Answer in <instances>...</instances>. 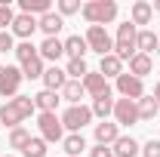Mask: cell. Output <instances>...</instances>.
Wrapping results in <instances>:
<instances>
[{"mask_svg": "<svg viewBox=\"0 0 160 157\" xmlns=\"http://www.w3.org/2000/svg\"><path fill=\"white\" fill-rule=\"evenodd\" d=\"M157 56H160V46H157Z\"/></svg>", "mask_w": 160, "mask_h": 157, "instance_id": "41", "label": "cell"}, {"mask_svg": "<svg viewBox=\"0 0 160 157\" xmlns=\"http://www.w3.org/2000/svg\"><path fill=\"white\" fill-rule=\"evenodd\" d=\"M12 19H16V13H12V6L3 0V3H0V31L12 28Z\"/></svg>", "mask_w": 160, "mask_h": 157, "instance_id": "33", "label": "cell"}, {"mask_svg": "<svg viewBox=\"0 0 160 157\" xmlns=\"http://www.w3.org/2000/svg\"><path fill=\"white\" fill-rule=\"evenodd\" d=\"M154 102L160 105V83H154Z\"/></svg>", "mask_w": 160, "mask_h": 157, "instance_id": "38", "label": "cell"}, {"mask_svg": "<svg viewBox=\"0 0 160 157\" xmlns=\"http://www.w3.org/2000/svg\"><path fill=\"white\" fill-rule=\"evenodd\" d=\"M62 148H65V154H68V157H80V154H83V148H86L83 133H71V136H65V139H62Z\"/></svg>", "mask_w": 160, "mask_h": 157, "instance_id": "25", "label": "cell"}, {"mask_svg": "<svg viewBox=\"0 0 160 157\" xmlns=\"http://www.w3.org/2000/svg\"><path fill=\"white\" fill-rule=\"evenodd\" d=\"M0 74H3V65H0Z\"/></svg>", "mask_w": 160, "mask_h": 157, "instance_id": "40", "label": "cell"}, {"mask_svg": "<svg viewBox=\"0 0 160 157\" xmlns=\"http://www.w3.org/2000/svg\"><path fill=\"white\" fill-rule=\"evenodd\" d=\"M22 157H46V142H43L40 136L37 139L31 136V142L22 148Z\"/></svg>", "mask_w": 160, "mask_h": 157, "instance_id": "29", "label": "cell"}, {"mask_svg": "<svg viewBox=\"0 0 160 157\" xmlns=\"http://www.w3.org/2000/svg\"><path fill=\"white\" fill-rule=\"evenodd\" d=\"M83 89H86V96H92V102L111 96V86H108V80L102 77L99 71H89V74L83 77Z\"/></svg>", "mask_w": 160, "mask_h": 157, "instance_id": "10", "label": "cell"}, {"mask_svg": "<svg viewBox=\"0 0 160 157\" xmlns=\"http://www.w3.org/2000/svg\"><path fill=\"white\" fill-rule=\"evenodd\" d=\"M80 16L89 22V25H111V22L117 19V3L114 0H89V3H83V9H80Z\"/></svg>", "mask_w": 160, "mask_h": 157, "instance_id": "3", "label": "cell"}, {"mask_svg": "<svg viewBox=\"0 0 160 157\" xmlns=\"http://www.w3.org/2000/svg\"><path fill=\"white\" fill-rule=\"evenodd\" d=\"M154 19V9H151V3L148 0H136L132 6H129V22L139 28V25H151Z\"/></svg>", "mask_w": 160, "mask_h": 157, "instance_id": "15", "label": "cell"}, {"mask_svg": "<svg viewBox=\"0 0 160 157\" xmlns=\"http://www.w3.org/2000/svg\"><path fill=\"white\" fill-rule=\"evenodd\" d=\"M6 157H12V154H6Z\"/></svg>", "mask_w": 160, "mask_h": 157, "instance_id": "42", "label": "cell"}, {"mask_svg": "<svg viewBox=\"0 0 160 157\" xmlns=\"http://www.w3.org/2000/svg\"><path fill=\"white\" fill-rule=\"evenodd\" d=\"M151 9H154V13H160V0H154V3H151Z\"/></svg>", "mask_w": 160, "mask_h": 157, "instance_id": "39", "label": "cell"}, {"mask_svg": "<svg viewBox=\"0 0 160 157\" xmlns=\"http://www.w3.org/2000/svg\"><path fill=\"white\" fill-rule=\"evenodd\" d=\"M108 114H114V99L111 96H105V99H96L92 102V117H108Z\"/></svg>", "mask_w": 160, "mask_h": 157, "instance_id": "30", "label": "cell"}, {"mask_svg": "<svg viewBox=\"0 0 160 157\" xmlns=\"http://www.w3.org/2000/svg\"><path fill=\"white\" fill-rule=\"evenodd\" d=\"M157 46H160V37L154 34V31L142 28L139 37H136V49H139V53H145V56H151V53H157Z\"/></svg>", "mask_w": 160, "mask_h": 157, "instance_id": "19", "label": "cell"}, {"mask_svg": "<svg viewBox=\"0 0 160 157\" xmlns=\"http://www.w3.org/2000/svg\"><path fill=\"white\" fill-rule=\"evenodd\" d=\"M19 68H22V74H25V80H40V77H43V71H46L40 56H34V59H28V62H22Z\"/></svg>", "mask_w": 160, "mask_h": 157, "instance_id": "27", "label": "cell"}, {"mask_svg": "<svg viewBox=\"0 0 160 157\" xmlns=\"http://www.w3.org/2000/svg\"><path fill=\"white\" fill-rule=\"evenodd\" d=\"M114 123L117 126H132L139 123V105L132 99H117L114 102Z\"/></svg>", "mask_w": 160, "mask_h": 157, "instance_id": "8", "label": "cell"}, {"mask_svg": "<svg viewBox=\"0 0 160 157\" xmlns=\"http://www.w3.org/2000/svg\"><path fill=\"white\" fill-rule=\"evenodd\" d=\"M120 139V126L117 123H108V120H102V123H96V145H114Z\"/></svg>", "mask_w": 160, "mask_h": 157, "instance_id": "17", "label": "cell"}, {"mask_svg": "<svg viewBox=\"0 0 160 157\" xmlns=\"http://www.w3.org/2000/svg\"><path fill=\"white\" fill-rule=\"evenodd\" d=\"M86 123H92V108L86 105H68V111L62 114V126L71 133H80Z\"/></svg>", "mask_w": 160, "mask_h": 157, "instance_id": "5", "label": "cell"}, {"mask_svg": "<svg viewBox=\"0 0 160 157\" xmlns=\"http://www.w3.org/2000/svg\"><path fill=\"white\" fill-rule=\"evenodd\" d=\"M89 157H114V148H108V145H96V148L89 151Z\"/></svg>", "mask_w": 160, "mask_h": 157, "instance_id": "37", "label": "cell"}, {"mask_svg": "<svg viewBox=\"0 0 160 157\" xmlns=\"http://www.w3.org/2000/svg\"><path fill=\"white\" fill-rule=\"evenodd\" d=\"M136 105H139V123H145V120H154V117H157V111H160V105L154 102V96H142Z\"/></svg>", "mask_w": 160, "mask_h": 157, "instance_id": "26", "label": "cell"}, {"mask_svg": "<svg viewBox=\"0 0 160 157\" xmlns=\"http://www.w3.org/2000/svg\"><path fill=\"white\" fill-rule=\"evenodd\" d=\"M37 28L46 34V37H59V31L65 28V19H62L59 13H46V16L37 19Z\"/></svg>", "mask_w": 160, "mask_h": 157, "instance_id": "18", "label": "cell"}, {"mask_svg": "<svg viewBox=\"0 0 160 157\" xmlns=\"http://www.w3.org/2000/svg\"><path fill=\"white\" fill-rule=\"evenodd\" d=\"M34 56H40V53H37V46H34L31 40H22L19 46H16V59H19V65L28 62V59H34Z\"/></svg>", "mask_w": 160, "mask_h": 157, "instance_id": "32", "label": "cell"}, {"mask_svg": "<svg viewBox=\"0 0 160 157\" xmlns=\"http://www.w3.org/2000/svg\"><path fill=\"white\" fill-rule=\"evenodd\" d=\"M136 37H139V28L132 25V22H120L117 25V37H114V56L120 62H129L139 49H136Z\"/></svg>", "mask_w": 160, "mask_h": 157, "instance_id": "2", "label": "cell"}, {"mask_svg": "<svg viewBox=\"0 0 160 157\" xmlns=\"http://www.w3.org/2000/svg\"><path fill=\"white\" fill-rule=\"evenodd\" d=\"M34 99V108H37L40 114H56V108H59V93H52V89H40L37 96H31Z\"/></svg>", "mask_w": 160, "mask_h": 157, "instance_id": "14", "label": "cell"}, {"mask_svg": "<svg viewBox=\"0 0 160 157\" xmlns=\"http://www.w3.org/2000/svg\"><path fill=\"white\" fill-rule=\"evenodd\" d=\"M37 31V19L34 16H25V13H19L16 19H12V28H9V34L19 40H31V34Z\"/></svg>", "mask_w": 160, "mask_h": 157, "instance_id": "11", "label": "cell"}, {"mask_svg": "<svg viewBox=\"0 0 160 157\" xmlns=\"http://www.w3.org/2000/svg\"><path fill=\"white\" fill-rule=\"evenodd\" d=\"M19 9L25 13V16H34V19H40V16L52 13V3H49V0H19Z\"/></svg>", "mask_w": 160, "mask_h": 157, "instance_id": "22", "label": "cell"}, {"mask_svg": "<svg viewBox=\"0 0 160 157\" xmlns=\"http://www.w3.org/2000/svg\"><path fill=\"white\" fill-rule=\"evenodd\" d=\"M37 129L43 142H62L65 139V126H62V117L56 114H40L37 117Z\"/></svg>", "mask_w": 160, "mask_h": 157, "instance_id": "7", "label": "cell"}, {"mask_svg": "<svg viewBox=\"0 0 160 157\" xmlns=\"http://www.w3.org/2000/svg\"><path fill=\"white\" fill-rule=\"evenodd\" d=\"M99 74H102L105 80H108V77L117 80L120 74H123V62H120L114 53H111V56H102V62H99Z\"/></svg>", "mask_w": 160, "mask_h": 157, "instance_id": "20", "label": "cell"}, {"mask_svg": "<svg viewBox=\"0 0 160 157\" xmlns=\"http://www.w3.org/2000/svg\"><path fill=\"white\" fill-rule=\"evenodd\" d=\"M65 74H68V80H83L86 74H89V65H86V59H68Z\"/></svg>", "mask_w": 160, "mask_h": 157, "instance_id": "28", "label": "cell"}, {"mask_svg": "<svg viewBox=\"0 0 160 157\" xmlns=\"http://www.w3.org/2000/svg\"><path fill=\"white\" fill-rule=\"evenodd\" d=\"M43 89H52V93H62L65 89V83H68V74H65V68L59 65H52V68H46L43 71Z\"/></svg>", "mask_w": 160, "mask_h": 157, "instance_id": "13", "label": "cell"}, {"mask_svg": "<svg viewBox=\"0 0 160 157\" xmlns=\"http://www.w3.org/2000/svg\"><path fill=\"white\" fill-rule=\"evenodd\" d=\"M37 53H40V59H46V62H56L65 56V40H59V37H46L43 43L37 46Z\"/></svg>", "mask_w": 160, "mask_h": 157, "instance_id": "12", "label": "cell"}, {"mask_svg": "<svg viewBox=\"0 0 160 157\" xmlns=\"http://www.w3.org/2000/svg\"><path fill=\"white\" fill-rule=\"evenodd\" d=\"M22 80H25V74H22V68H16V65H6L3 68V74H0V96L6 99H16L19 96V86Z\"/></svg>", "mask_w": 160, "mask_h": 157, "instance_id": "6", "label": "cell"}, {"mask_svg": "<svg viewBox=\"0 0 160 157\" xmlns=\"http://www.w3.org/2000/svg\"><path fill=\"white\" fill-rule=\"evenodd\" d=\"M111 148H114V157H136V154L142 151V145H139L132 136H120Z\"/></svg>", "mask_w": 160, "mask_h": 157, "instance_id": "21", "label": "cell"}, {"mask_svg": "<svg viewBox=\"0 0 160 157\" xmlns=\"http://www.w3.org/2000/svg\"><path fill=\"white\" fill-rule=\"evenodd\" d=\"M62 99H65V102H71V105H83V99H86L83 80H68V83H65V89H62Z\"/></svg>", "mask_w": 160, "mask_h": 157, "instance_id": "24", "label": "cell"}, {"mask_svg": "<svg viewBox=\"0 0 160 157\" xmlns=\"http://www.w3.org/2000/svg\"><path fill=\"white\" fill-rule=\"evenodd\" d=\"M86 46L92 53H99V56H111L114 53V40H111V34L102 25H89L86 28Z\"/></svg>", "mask_w": 160, "mask_h": 157, "instance_id": "4", "label": "cell"}, {"mask_svg": "<svg viewBox=\"0 0 160 157\" xmlns=\"http://www.w3.org/2000/svg\"><path fill=\"white\" fill-rule=\"evenodd\" d=\"M151 71H154V59H151V56H145V53H136V56L129 59V74H132V77L145 80Z\"/></svg>", "mask_w": 160, "mask_h": 157, "instance_id": "16", "label": "cell"}, {"mask_svg": "<svg viewBox=\"0 0 160 157\" xmlns=\"http://www.w3.org/2000/svg\"><path fill=\"white\" fill-rule=\"evenodd\" d=\"M89 53V46H86V37H80V34H71V37L65 40V56L68 59H83Z\"/></svg>", "mask_w": 160, "mask_h": 157, "instance_id": "23", "label": "cell"}, {"mask_svg": "<svg viewBox=\"0 0 160 157\" xmlns=\"http://www.w3.org/2000/svg\"><path fill=\"white\" fill-rule=\"evenodd\" d=\"M28 142H31V133H28L25 126H16V129H9V148H19V151H22Z\"/></svg>", "mask_w": 160, "mask_h": 157, "instance_id": "31", "label": "cell"}, {"mask_svg": "<svg viewBox=\"0 0 160 157\" xmlns=\"http://www.w3.org/2000/svg\"><path fill=\"white\" fill-rule=\"evenodd\" d=\"M142 157H160V139H148L142 145Z\"/></svg>", "mask_w": 160, "mask_h": 157, "instance_id": "35", "label": "cell"}, {"mask_svg": "<svg viewBox=\"0 0 160 157\" xmlns=\"http://www.w3.org/2000/svg\"><path fill=\"white\" fill-rule=\"evenodd\" d=\"M83 9V3L80 0H59V16L65 19V16H74V13H80Z\"/></svg>", "mask_w": 160, "mask_h": 157, "instance_id": "34", "label": "cell"}, {"mask_svg": "<svg viewBox=\"0 0 160 157\" xmlns=\"http://www.w3.org/2000/svg\"><path fill=\"white\" fill-rule=\"evenodd\" d=\"M0 53H16V37L9 31H0Z\"/></svg>", "mask_w": 160, "mask_h": 157, "instance_id": "36", "label": "cell"}, {"mask_svg": "<svg viewBox=\"0 0 160 157\" xmlns=\"http://www.w3.org/2000/svg\"><path fill=\"white\" fill-rule=\"evenodd\" d=\"M117 93L123 99H132V102H139L142 96H145V80H139V77H132L129 71H123L117 77Z\"/></svg>", "mask_w": 160, "mask_h": 157, "instance_id": "9", "label": "cell"}, {"mask_svg": "<svg viewBox=\"0 0 160 157\" xmlns=\"http://www.w3.org/2000/svg\"><path fill=\"white\" fill-rule=\"evenodd\" d=\"M34 111H37V108H34V99L31 96H16V99H9V102H3V108H0V126L16 129V126H22Z\"/></svg>", "mask_w": 160, "mask_h": 157, "instance_id": "1", "label": "cell"}]
</instances>
